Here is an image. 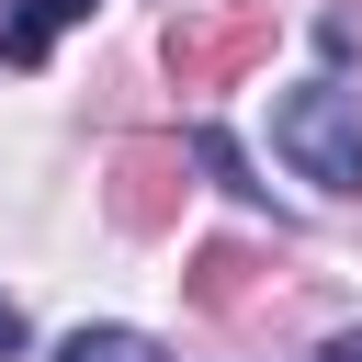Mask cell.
<instances>
[{
  "label": "cell",
  "instance_id": "5b68a950",
  "mask_svg": "<svg viewBox=\"0 0 362 362\" xmlns=\"http://www.w3.org/2000/svg\"><path fill=\"white\" fill-rule=\"evenodd\" d=\"M317 362H362V328H339V339H328V351H317Z\"/></svg>",
  "mask_w": 362,
  "mask_h": 362
},
{
  "label": "cell",
  "instance_id": "7a4b0ae2",
  "mask_svg": "<svg viewBox=\"0 0 362 362\" xmlns=\"http://www.w3.org/2000/svg\"><path fill=\"white\" fill-rule=\"evenodd\" d=\"M90 11H102V0H23V11L0 23V68H34V57H45L68 23H90Z\"/></svg>",
  "mask_w": 362,
  "mask_h": 362
},
{
  "label": "cell",
  "instance_id": "8992f818",
  "mask_svg": "<svg viewBox=\"0 0 362 362\" xmlns=\"http://www.w3.org/2000/svg\"><path fill=\"white\" fill-rule=\"evenodd\" d=\"M11 351H23V317H11V305H0V362H11Z\"/></svg>",
  "mask_w": 362,
  "mask_h": 362
},
{
  "label": "cell",
  "instance_id": "6da1fadb",
  "mask_svg": "<svg viewBox=\"0 0 362 362\" xmlns=\"http://www.w3.org/2000/svg\"><path fill=\"white\" fill-rule=\"evenodd\" d=\"M272 147H283L294 181H317V192H362V113H351V90H328V79L283 90V102H272Z\"/></svg>",
  "mask_w": 362,
  "mask_h": 362
},
{
  "label": "cell",
  "instance_id": "277c9868",
  "mask_svg": "<svg viewBox=\"0 0 362 362\" xmlns=\"http://www.w3.org/2000/svg\"><path fill=\"white\" fill-rule=\"evenodd\" d=\"M57 362H170V351H158L147 328H68Z\"/></svg>",
  "mask_w": 362,
  "mask_h": 362
},
{
  "label": "cell",
  "instance_id": "3957f363",
  "mask_svg": "<svg viewBox=\"0 0 362 362\" xmlns=\"http://www.w3.org/2000/svg\"><path fill=\"white\" fill-rule=\"evenodd\" d=\"M260 45V11H238V23H215V34H170V68H226V57H249Z\"/></svg>",
  "mask_w": 362,
  "mask_h": 362
}]
</instances>
